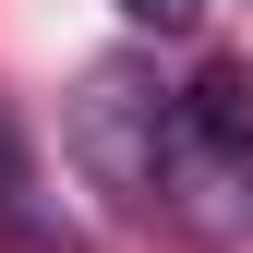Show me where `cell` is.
<instances>
[{"label":"cell","instance_id":"277c9868","mask_svg":"<svg viewBox=\"0 0 253 253\" xmlns=\"http://www.w3.org/2000/svg\"><path fill=\"white\" fill-rule=\"evenodd\" d=\"M121 12H133V24H145V37H181V24H193V12H205V0H121Z\"/></svg>","mask_w":253,"mask_h":253},{"label":"cell","instance_id":"6da1fadb","mask_svg":"<svg viewBox=\"0 0 253 253\" xmlns=\"http://www.w3.org/2000/svg\"><path fill=\"white\" fill-rule=\"evenodd\" d=\"M157 229L229 253L253 241V60H205L169 84V145H157Z\"/></svg>","mask_w":253,"mask_h":253},{"label":"cell","instance_id":"7a4b0ae2","mask_svg":"<svg viewBox=\"0 0 253 253\" xmlns=\"http://www.w3.org/2000/svg\"><path fill=\"white\" fill-rule=\"evenodd\" d=\"M157 145H169V84L157 60H97L73 84V169L109 193V217L157 229Z\"/></svg>","mask_w":253,"mask_h":253},{"label":"cell","instance_id":"3957f363","mask_svg":"<svg viewBox=\"0 0 253 253\" xmlns=\"http://www.w3.org/2000/svg\"><path fill=\"white\" fill-rule=\"evenodd\" d=\"M0 241H12V253H73V241L37 217V145L12 133V109H0Z\"/></svg>","mask_w":253,"mask_h":253}]
</instances>
